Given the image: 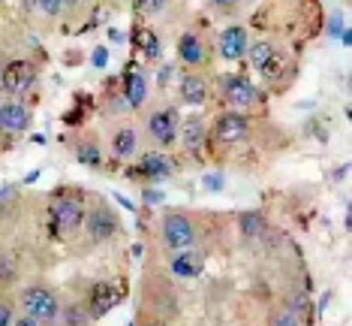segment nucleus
Wrapping results in <instances>:
<instances>
[{
    "instance_id": "28",
    "label": "nucleus",
    "mask_w": 352,
    "mask_h": 326,
    "mask_svg": "<svg viewBox=\"0 0 352 326\" xmlns=\"http://www.w3.org/2000/svg\"><path fill=\"white\" fill-rule=\"evenodd\" d=\"M94 67H106V49L94 52Z\"/></svg>"
},
{
    "instance_id": "16",
    "label": "nucleus",
    "mask_w": 352,
    "mask_h": 326,
    "mask_svg": "<svg viewBox=\"0 0 352 326\" xmlns=\"http://www.w3.org/2000/svg\"><path fill=\"white\" fill-rule=\"evenodd\" d=\"M111 151H115V157H130L135 151V133L130 127H124V130H118L111 136Z\"/></svg>"
},
{
    "instance_id": "5",
    "label": "nucleus",
    "mask_w": 352,
    "mask_h": 326,
    "mask_svg": "<svg viewBox=\"0 0 352 326\" xmlns=\"http://www.w3.org/2000/svg\"><path fill=\"white\" fill-rule=\"evenodd\" d=\"M148 133H151V139L154 142H160V145L175 142V133H178L175 109H154V112L148 115Z\"/></svg>"
},
{
    "instance_id": "12",
    "label": "nucleus",
    "mask_w": 352,
    "mask_h": 326,
    "mask_svg": "<svg viewBox=\"0 0 352 326\" xmlns=\"http://www.w3.org/2000/svg\"><path fill=\"white\" fill-rule=\"evenodd\" d=\"M0 127H3V130H12V133L28 130L30 112L25 106H19V103H3V106H0Z\"/></svg>"
},
{
    "instance_id": "15",
    "label": "nucleus",
    "mask_w": 352,
    "mask_h": 326,
    "mask_svg": "<svg viewBox=\"0 0 352 326\" xmlns=\"http://www.w3.org/2000/svg\"><path fill=\"white\" fill-rule=\"evenodd\" d=\"M178 54H181V61H187V63H190V67L202 63V43H199V37L184 34V37H181V43H178Z\"/></svg>"
},
{
    "instance_id": "22",
    "label": "nucleus",
    "mask_w": 352,
    "mask_h": 326,
    "mask_svg": "<svg viewBox=\"0 0 352 326\" xmlns=\"http://www.w3.org/2000/svg\"><path fill=\"white\" fill-rule=\"evenodd\" d=\"M135 43H139L142 49H145V54H148V58H157V52H160V49H157V37L151 34L148 28H142L139 34H135Z\"/></svg>"
},
{
    "instance_id": "4",
    "label": "nucleus",
    "mask_w": 352,
    "mask_h": 326,
    "mask_svg": "<svg viewBox=\"0 0 352 326\" xmlns=\"http://www.w3.org/2000/svg\"><path fill=\"white\" fill-rule=\"evenodd\" d=\"M247 133H250V127H247V118L238 115L235 109L226 115L217 118V127H214V139L223 142V145H232V142H244Z\"/></svg>"
},
{
    "instance_id": "8",
    "label": "nucleus",
    "mask_w": 352,
    "mask_h": 326,
    "mask_svg": "<svg viewBox=\"0 0 352 326\" xmlns=\"http://www.w3.org/2000/svg\"><path fill=\"white\" fill-rule=\"evenodd\" d=\"M52 218H54V227L69 233V230H76L85 221V209H82L78 200H69L67 196V200H58L52 205Z\"/></svg>"
},
{
    "instance_id": "27",
    "label": "nucleus",
    "mask_w": 352,
    "mask_h": 326,
    "mask_svg": "<svg viewBox=\"0 0 352 326\" xmlns=\"http://www.w3.org/2000/svg\"><path fill=\"white\" fill-rule=\"evenodd\" d=\"M12 326H43V323H39V320H34V317H19V320H12Z\"/></svg>"
},
{
    "instance_id": "19",
    "label": "nucleus",
    "mask_w": 352,
    "mask_h": 326,
    "mask_svg": "<svg viewBox=\"0 0 352 326\" xmlns=\"http://www.w3.org/2000/svg\"><path fill=\"white\" fill-rule=\"evenodd\" d=\"M145 97H148V91H145V79L135 76V73H130V76H126V100H130L133 106H142V103H145Z\"/></svg>"
},
{
    "instance_id": "21",
    "label": "nucleus",
    "mask_w": 352,
    "mask_h": 326,
    "mask_svg": "<svg viewBox=\"0 0 352 326\" xmlns=\"http://www.w3.org/2000/svg\"><path fill=\"white\" fill-rule=\"evenodd\" d=\"M76 154H78V163H85V166H100L102 163V154L94 142H82Z\"/></svg>"
},
{
    "instance_id": "11",
    "label": "nucleus",
    "mask_w": 352,
    "mask_h": 326,
    "mask_svg": "<svg viewBox=\"0 0 352 326\" xmlns=\"http://www.w3.org/2000/svg\"><path fill=\"white\" fill-rule=\"evenodd\" d=\"M202 266H205V257L193 248L175 251V257H172V272L178 278H196L199 272H202Z\"/></svg>"
},
{
    "instance_id": "13",
    "label": "nucleus",
    "mask_w": 352,
    "mask_h": 326,
    "mask_svg": "<svg viewBox=\"0 0 352 326\" xmlns=\"http://www.w3.org/2000/svg\"><path fill=\"white\" fill-rule=\"evenodd\" d=\"M205 97H208V82L202 76H187L181 82V100L187 106H199V103H205Z\"/></svg>"
},
{
    "instance_id": "18",
    "label": "nucleus",
    "mask_w": 352,
    "mask_h": 326,
    "mask_svg": "<svg viewBox=\"0 0 352 326\" xmlns=\"http://www.w3.org/2000/svg\"><path fill=\"white\" fill-rule=\"evenodd\" d=\"M241 233H244L247 238L262 236V233H265V218H262L259 212H244V214H241Z\"/></svg>"
},
{
    "instance_id": "17",
    "label": "nucleus",
    "mask_w": 352,
    "mask_h": 326,
    "mask_svg": "<svg viewBox=\"0 0 352 326\" xmlns=\"http://www.w3.org/2000/svg\"><path fill=\"white\" fill-rule=\"evenodd\" d=\"M247 58H250V67L256 70H262L265 63L274 58V49H271V43H253V45H247Z\"/></svg>"
},
{
    "instance_id": "25",
    "label": "nucleus",
    "mask_w": 352,
    "mask_h": 326,
    "mask_svg": "<svg viewBox=\"0 0 352 326\" xmlns=\"http://www.w3.org/2000/svg\"><path fill=\"white\" fill-rule=\"evenodd\" d=\"M0 326H12V308L0 302Z\"/></svg>"
},
{
    "instance_id": "6",
    "label": "nucleus",
    "mask_w": 352,
    "mask_h": 326,
    "mask_svg": "<svg viewBox=\"0 0 352 326\" xmlns=\"http://www.w3.org/2000/svg\"><path fill=\"white\" fill-rule=\"evenodd\" d=\"M34 67H30L28 61H12L3 67V76H0V82H3V91L10 94H25L30 85H34Z\"/></svg>"
},
{
    "instance_id": "2",
    "label": "nucleus",
    "mask_w": 352,
    "mask_h": 326,
    "mask_svg": "<svg viewBox=\"0 0 352 326\" xmlns=\"http://www.w3.org/2000/svg\"><path fill=\"white\" fill-rule=\"evenodd\" d=\"M163 242H166V248H172V251L193 248V242H196L193 221H190L187 214H181V212L166 214L163 218Z\"/></svg>"
},
{
    "instance_id": "14",
    "label": "nucleus",
    "mask_w": 352,
    "mask_h": 326,
    "mask_svg": "<svg viewBox=\"0 0 352 326\" xmlns=\"http://www.w3.org/2000/svg\"><path fill=\"white\" fill-rule=\"evenodd\" d=\"M139 170L145 172V176H151V179H163V176H169L172 172V161L169 157H163V154H145L142 157V163H139Z\"/></svg>"
},
{
    "instance_id": "30",
    "label": "nucleus",
    "mask_w": 352,
    "mask_h": 326,
    "mask_svg": "<svg viewBox=\"0 0 352 326\" xmlns=\"http://www.w3.org/2000/svg\"><path fill=\"white\" fill-rule=\"evenodd\" d=\"M214 3H220V6H229V3H235V0H214Z\"/></svg>"
},
{
    "instance_id": "24",
    "label": "nucleus",
    "mask_w": 352,
    "mask_h": 326,
    "mask_svg": "<svg viewBox=\"0 0 352 326\" xmlns=\"http://www.w3.org/2000/svg\"><path fill=\"white\" fill-rule=\"evenodd\" d=\"M166 0H135V10L139 12H160Z\"/></svg>"
},
{
    "instance_id": "31",
    "label": "nucleus",
    "mask_w": 352,
    "mask_h": 326,
    "mask_svg": "<svg viewBox=\"0 0 352 326\" xmlns=\"http://www.w3.org/2000/svg\"><path fill=\"white\" fill-rule=\"evenodd\" d=\"M0 106H3V103H0Z\"/></svg>"
},
{
    "instance_id": "26",
    "label": "nucleus",
    "mask_w": 352,
    "mask_h": 326,
    "mask_svg": "<svg viewBox=\"0 0 352 326\" xmlns=\"http://www.w3.org/2000/svg\"><path fill=\"white\" fill-rule=\"evenodd\" d=\"M60 3H63V0H39V6H43V12H49V15H58Z\"/></svg>"
},
{
    "instance_id": "7",
    "label": "nucleus",
    "mask_w": 352,
    "mask_h": 326,
    "mask_svg": "<svg viewBox=\"0 0 352 326\" xmlns=\"http://www.w3.org/2000/svg\"><path fill=\"white\" fill-rule=\"evenodd\" d=\"M223 97H226L229 106L238 112V109H247L256 103V88L241 76H226L223 79Z\"/></svg>"
},
{
    "instance_id": "29",
    "label": "nucleus",
    "mask_w": 352,
    "mask_h": 326,
    "mask_svg": "<svg viewBox=\"0 0 352 326\" xmlns=\"http://www.w3.org/2000/svg\"><path fill=\"white\" fill-rule=\"evenodd\" d=\"M205 185H208V190H220L223 181H220V176H208V179H205Z\"/></svg>"
},
{
    "instance_id": "1",
    "label": "nucleus",
    "mask_w": 352,
    "mask_h": 326,
    "mask_svg": "<svg viewBox=\"0 0 352 326\" xmlns=\"http://www.w3.org/2000/svg\"><path fill=\"white\" fill-rule=\"evenodd\" d=\"M21 308H25L28 317H34L39 323H52V320H58V314H60V302L54 296V290L43 287V284L28 287L21 293Z\"/></svg>"
},
{
    "instance_id": "20",
    "label": "nucleus",
    "mask_w": 352,
    "mask_h": 326,
    "mask_svg": "<svg viewBox=\"0 0 352 326\" xmlns=\"http://www.w3.org/2000/svg\"><path fill=\"white\" fill-rule=\"evenodd\" d=\"M202 139H205V127L199 124L196 118H193V121L184 124V145H187L190 151H196L199 145H202Z\"/></svg>"
},
{
    "instance_id": "23",
    "label": "nucleus",
    "mask_w": 352,
    "mask_h": 326,
    "mask_svg": "<svg viewBox=\"0 0 352 326\" xmlns=\"http://www.w3.org/2000/svg\"><path fill=\"white\" fill-rule=\"evenodd\" d=\"M268 326H301V323H298V317H295L292 312H274L271 314V320H268Z\"/></svg>"
},
{
    "instance_id": "10",
    "label": "nucleus",
    "mask_w": 352,
    "mask_h": 326,
    "mask_svg": "<svg viewBox=\"0 0 352 326\" xmlns=\"http://www.w3.org/2000/svg\"><path fill=\"white\" fill-rule=\"evenodd\" d=\"M118 302H121V287L102 281V284H97V287L91 290V314L94 317H102L106 312H111Z\"/></svg>"
},
{
    "instance_id": "9",
    "label": "nucleus",
    "mask_w": 352,
    "mask_h": 326,
    "mask_svg": "<svg viewBox=\"0 0 352 326\" xmlns=\"http://www.w3.org/2000/svg\"><path fill=\"white\" fill-rule=\"evenodd\" d=\"M247 30L241 25H232L223 30V37H220V52H223V58L226 61H238V58H244V52H247Z\"/></svg>"
},
{
    "instance_id": "3",
    "label": "nucleus",
    "mask_w": 352,
    "mask_h": 326,
    "mask_svg": "<svg viewBox=\"0 0 352 326\" xmlns=\"http://www.w3.org/2000/svg\"><path fill=\"white\" fill-rule=\"evenodd\" d=\"M85 227H87V236H91L94 242H106V238H111L118 233V218L111 209L100 205V209L85 212Z\"/></svg>"
}]
</instances>
